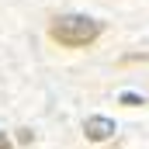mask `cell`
<instances>
[{
    "mask_svg": "<svg viewBox=\"0 0 149 149\" xmlns=\"http://www.w3.org/2000/svg\"><path fill=\"white\" fill-rule=\"evenodd\" d=\"M97 35H101V21H94L87 14H63L49 24V38L59 45H70V49H83Z\"/></svg>",
    "mask_w": 149,
    "mask_h": 149,
    "instance_id": "cell-1",
    "label": "cell"
},
{
    "mask_svg": "<svg viewBox=\"0 0 149 149\" xmlns=\"http://www.w3.org/2000/svg\"><path fill=\"white\" fill-rule=\"evenodd\" d=\"M83 132H87V139H90V142H104V139H111V135H114V121H111V118L94 114V118H87V121H83Z\"/></svg>",
    "mask_w": 149,
    "mask_h": 149,
    "instance_id": "cell-2",
    "label": "cell"
},
{
    "mask_svg": "<svg viewBox=\"0 0 149 149\" xmlns=\"http://www.w3.org/2000/svg\"><path fill=\"white\" fill-rule=\"evenodd\" d=\"M0 149H10V139H7L3 132H0Z\"/></svg>",
    "mask_w": 149,
    "mask_h": 149,
    "instance_id": "cell-3",
    "label": "cell"
}]
</instances>
